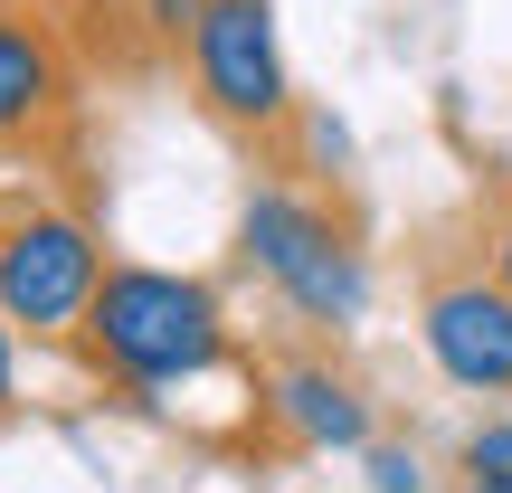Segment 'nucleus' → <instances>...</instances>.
Instances as JSON below:
<instances>
[{
    "instance_id": "obj_1",
    "label": "nucleus",
    "mask_w": 512,
    "mask_h": 493,
    "mask_svg": "<svg viewBox=\"0 0 512 493\" xmlns=\"http://www.w3.org/2000/svg\"><path fill=\"white\" fill-rule=\"evenodd\" d=\"M67 351L86 361V380L152 399V389H190V380H209V370H228L238 361V323H228L209 275L105 266V285H95V304H86V323H76Z\"/></svg>"
},
{
    "instance_id": "obj_2",
    "label": "nucleus",
    "mask_w": 512,
    "mask_h": 493,
    "mask_svg": "<svg viewBox=\"0 0 512 493\" xmlns=\"http://www.w3.org/2000/svg\"><path fill=\"white\" fill-rule=\"evenodd\" d=\"M238 256L275 285V304L294 313V323H361L370 304V256H361V228L332 219V200H313V190H294L285 171H266V181L247 190L238 209Z\"/></svg>"
},
{
    "instance_id": "obj_3",
    "label": "nucleus",
    "mask_w": 512,
    "mask_h": 493,
    "mask_svg": "<svg viewBox=\"0 0 512 493\" xmlns=\"http://www.w3.org/2000/svg\"><path fill=\"white\" fill-rule=\"evenodd\" d=\"M95 285H105V247L76 209L38 200V190H0V323L19 342L67 351L86 323Z\"/></svg>"
},
{
    "instance_id": "obj_4",
    "label": "nucleus",
    "mask_w": 512,
    "mask_h": 493,
    "mask_svg": "<svg viewBox=\"0 0 512 493\" xmlns=\"http://www.w3.org/2000/svg\"><path fill=\"white\" fill-rule=\"evenodd\" d=\"M190 86H200V114L228 124L238 143H275L304 124L285 38H275V0H209L190 29Z\"/></svg>"
},
{
    "instance_id": "obj_5",
    "label": "nucleus",
    "mask_w": 512,
    "mask_h": 493,
    "mask_svg": "<svg viewBox=\"0 0 512 493\" xmlns=\"http://www.w3.org/2000/svg\"><path fill=\"white\" fill-rule=\"evenodd\" d=\"M86 114V67L48 0H0V152L57 162Z\"/></svg>"
},
{
    "instance_id": "obj_6",
    "label": "nucleus",
    "mask_w": 512,
    "mask_h": 493,
    "mask_svg": "<svg viewBox=\"0 0 512 493\" xmlns=\"http://www.w3.org/2000/svg\"><path fill=\"white\" fill-rule=\"evenodd\" d=\"M418 332H427V361H437L456 389H475V399H512V285L484 266V247L465 256V266L427 275Z\"/></svg>"
},
{
    "instance_id": "obj_7",
    "label": "nucleus",
    "mask_w": 512,
    "mask_h": 493,
    "mask_svg": "<svg viewBox=\"0 0 512 493\" xmlns=\"http://www.w3.org/2000/svg\"><path fill=\"white\" fill-rule=\"evenodd\" d=\"M256 408L275 418V446H294V456H370V427H380L370 380L332 351H275L256 380Z\"/></svg>"
},
{
    "instance_id": "obj_8",
    "label": "nucleus",
    "mask_w": 512,
    "mask_h": 493,
    "mask_svg": "<svg viewBox=\"0 0 512 493\" xmlns=\"http://www.w3.org/2000/svg\"><path fill=\"white\" fill-rule=\"evenodd\" d=\"M465 493H512V418H494V427H475L465 437Z\"/></svg>"
},
{
    "instance_id": "obj_9",
    "label": "nucleus",
    "mask_w": 512,
    "mask_h": 493,
    "mask_svg": "<svg viewBox=\"0 0 512 493\" xmlns=\"http://www.w3.org/2000/svg\"><path fill=\"white\" fill-rule=\"evenodd\" d=\"M475 247H484V266L512 285V171H503V181H484V200H475Z\"/></svg>"
},
{
    "instance_id": "obj_10",
    "label": "nucleus",
    "mask_w": 512,
    "mask_h": 493,
    "mask_svg": "<svg viewBox=\"0 0 512 493\" xmlns=\"http://www.w3.org/2000/svg\"><path fill=\"white\" fill-rule=\"evenodd\" d=\"M200 10L209 0H133V19H143L162 48H190V29H200Z\"/></svg>"
},
{
    "instance_id": "obj_11",
    "label": "nucleus",
    "mask_w": 512,
    "mask_h": 493,
    "mask_svg": "<svg viewBox=\"0 0 512 493\" xmlns=\"http://www.w3.org/2000/svg\"><path fill=\"white\" fill-rule=\"evenodd\" d=\"M370 493H427V465L408 446H370Z\"/></svg>"
},
{
    "instance_id": "obj_12",
    "label": "nucleus",
    "mask_w": 512,
    "mask_h": 493,
    "mask_svg": "<svg viewBox=\"0 0 512 493\" xmlns=\"http://www.w3.org/2000/svg\"><path fill=\"white\" fill-rule=\"evenodd\" d=\"M10 408H19V332L0 323V418H10Z\"/></svg>"
}]
</instances>
